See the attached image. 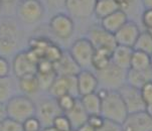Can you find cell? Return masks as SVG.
I'll return each instance as SVG.
<instances>
[{"instance_id": "cell-3", "label": "cell", "mask_w": 152, "mask_h": 131, "mask_svg": "<svg viewBox=\"0 0 152 131\" xmlns=\"http://www.w3.org/2000/svg\"><path fill=\"white\" fill-rule=\"evenodd\" d=\"M127 72L111 63L105 69L98 71L96 76L102 88L109 91H118L127 83Z\"/></svg>"}, {"instance_id": "cell-40", "label": "cell", "mask_w": 152, "mask_h": 131, "mask_svg": "<svg viewBox=\"0 0 152 131\" xmlns=\"http://www.w3.org/2000/svg\"><path fill=\"white\" fill-rule=\"evenodd\" d=\"M116 2V4L118 5V7H119V9L123 10V11H127V10H129L132 8V6L135 3L136 0H114Z\"/></svg>"}, {"instance_id": "cell-42", "label": "cell", "mask_w": 152, "mask_h": 131, "mask_svg": "<svg viewBox=\"0 0 152 131\" xmlns=\"http://www.w3.org/2000/svg\"><path fill=\"white\" fill-rule=\"evenodd\" d=\"M6 118H7V113H6V108H5V104H0V124Z\"/></svg>"}, {"instance_id": "cell-52", "label": "cell", "mask_w": 152, "mask_h": 131, "mask_svg": "<svg viewBox=\"0 0 152 131\" xmlns=\"http://www.w3.org/2000/svg\"><path fill=\"white\" fill-rule=\"evenodd\" d=\"M97 1H98V0H97Z\"/></svg>"}, {"instance_id": "cell-34", "label": "cell", "mask_w": 152, "mask_h": 131, "mask_svg": "<svg viewBox=\"0 0 152 131\" xmlns=\"http://www.w3.org/2000/svg\"><path fill=\"white\" fill-rule=\"evenodd\" d=\"M23 131H42V125L37 116L30 117L22 123Z\"/></svg>"}, {"instance_id": "cell-21", "label": "cell", "mask_w": 152, "mask_h": 131, "mask_svg": "<svg viewBox=\"0 0 152 131\" xmlns=\"http://www.w3.org/2000/svg\"><path fill=\"white\" fill-rule=\"evenodd\" d=\"M18 88L22 92V95L25 96H32L37 94L40 91L39 82H38L37 74L23 76L18 79Z\"/></svg>"}, {"instance_id": "cell-50", "label": "cell", "mask_w": 152, "mask_h": 131, "mask_svg": "<svg viewBox=\"0 0 152 131\" xmlns=\"http://www.w3.org/2000/svg\"><path fill=\"white\" fill-rule=\"evenodd\" d=\"M1 5H2V3H1V1H0V10H1Z\"/></svg>"}, {"instance_id": "cell-37", "label": "cell", "mask_w": 152, "mask_h": 131, "mask_svg": "<svg viewBox=\"0 0 152 131\" xmlns=\"http://www.w3.org/2000/svg\"><path fill=\"white\" fill-rule=\"evenodd\" d=\"M141 22L146 30L152 29V9L144 8L141 15Z\"/></svg>"}, {"instance_id": "cell-35", "label": "cell", "mask_w": 152, "mask_h": 131, "mask_svg": "<svg viewBox=\"0 0 152 131\" xmlns=\"http://www.w3.org/2000/svg\"><path fill=\"white\" fill-rule=\"evenodd\" d=\"M87 123L94 129H99L103 126V124L105 123V118L102 116L101 114H93L88 116Z\"/></svg>"}, {"instance_id": "cell-31", "label": "cell", "mask_w": 152, "mask_h": 131, "mask_svg": "<svg viewBox=\"0 0 152 131\" xmlns=\"http://www.w3.org/2000/svg\"><path fill=\"white\" fill-rule=\"evenodd\" d=\"M38 82H39L40 90L43 91H48V89L50 88V86L53 85V81L56 80V72H50V73H42V74H37Z\"/></svg>"}, {"instance_id": "cell-20", "label": "cell", "mask_w": 152, "mask_h": 131, "mask_svg": "<svg viewBox=\"0 0 152 131\" xmlns=\"http://www.w3.org/2000/svg\"><path fill=\"white\" fill-rule=\"evenodd\" d=\"M150 82H152V67L142 71H134L129 69L127 72V84L135 88L140 89Z\"/></svg>"}, {"instance_id": "cell-4", "label": "cell", "mask_w": 152, "mask_h": 131, "mask_svg": "<svg viewBox=\"0 0 152 131\" xmlns=\"http://www.w3.org/2000/svg\"><path fill=\"white\" fill-rule=\"evenodd\" d=\"M94 52L95 48L87 37L76 40L69 50V53L82 70H87L91 67Z\"/></svg>"}, {"instance_id": "cell-9", "label": "cell", "mask_w": 152, "mask_h": 131, "mask_svg": "<svg viewBox=\"0 0 152 131\" xmlns=\"http://www.w3.org/2000/svg\"><path fill=\"white\" fill-rule=\"evenodd\" d=\"M48 93L51 98L58 99L64 95H72V96L80 98L78 92V85H77V77H60L58 76L53 81V85L48 89Z\"/></svg>"}, {"instance_id": "cell-27", "label": "cell", "mask_w": 152, "mask_h": 131, "mask_svg": "<svg viewBox=\"0 0 152 131\" xmlns=\"http://www.w3.org/2000/svg\"><path fill=\"white\" fill-rule=\"evenodd\" d=\"M133 50L145 53L147 55H152V37L147 30L141 31L136 40Z\"/></svg>"}, {"instance_id": "cell-2", "label": "cell", "mask_w": 152, "mask_h": 131, "mask_svg": "<svg viewBox=\"0 0 152 131\" xmlns=\"http://www.w3.org/2000/svg\"><path fill=\"white\" fill-rule=\"evenodd\" d=\"M7 117L23 123L26 119L35 116L37 104L25 95H14L5 103Z\"/></svg>"}, {"instance_id": "cell-18", "label": "cell", "mask_w": 152, "mask_h": 131, "mask_svg": "<svg viewBox=\"0 0 152 131\" xmlns=\"http://www.w3.org/2000/svg\"><path fill=\"white\" fill-rule=\"evenodd\" d=\"M128 21L127 12L123 11L121 9L116 10L109 16L105 17L101 20V27L107 30L108 32L114 34L120 29L121 27Z\"/></svg>"}, {"instance_id": "cell-22", "label": "cell", "mask_w": 152, "mask_h": 131, "mask_svg": "<svg viewBox=\"0 0 152 131\" xmlns=\"http://www.w3.org/2000/svg\"><path fill=\"white\" fill-rule=\"evenodd\" d=\"M66 115L68 116L69 122L72 124V127L75 130L78 129L79 127L83 126L84 124H86L88 116H89L87 114V112L85 111L83 105L81 104L80 98L77 100V103L74 106L73 109L69 110L68 113H66Z\"/></svg>"}, {"instance_id": "cell-46", "label": "cell", "mask_w": 152, "mask_h": 131, "mask_svg": "<svg viewBox=\"0 0 152 131\" xmlns=\"http://www.w3.org/2000/svg\"><path fill=\"white\" fill-rule=\"evenodd\" d=\"M42 131H58V130L53 126H48V127H43Z\"/></svg>"}, {"instance_id": "cell-47", "label": "cell", "mask_w": 152, "mask_h": 131, "mask_svg": "<svg viewBox=\"0 0 152 131\" xmlns=\"http://www.w3.org/2000/svg\"><path fill=\"white\" fill-rule=\"evenodd\" d=\"M0 1H1V3H12L15 0H0Z\"/></svg>"}, {"instance_id": "cell-25", "label": "cell", "mask_w": 152, "mask_h": 131, "mask_svg": "<svg viewBox=\"0 0 152 131\" xmlns=\"http://www.w3.org/2000/svg\"><path fill=\"white\" fill-rule=\"evenodd\" d=\"M118 9L119 7L114 0H98L95 6L94 14L98 19L102 20Z\"/></svg>"}, {"instance_id": "cell-6", "label": "cell", "mask_w": 152, "mask_h": 131, "mask_svg": "<svg viewBox=\"0 0 152 131\" xmlns=\"http://www.w3.org/2000/svg\"><path fill=\"white\" fill-rule=\"evenodd\" d=\"M17 13L23 23L34 24L42 19L45 15V6L40 0H21Z\"/></svg>"}, {"instance_id": "cell-32", "label": "cell", "mask_w": 152, "mask_h": 131, "mask_svg": "<svg viewBox=\"0 0 152 131\" xmlns=\"http://www.w3.org/2000/svg\"><path fill=\"white\" fill-rule=\"evenodd\" d=\"M51 126L55 127L58 131H69L73 129L71 122H69L68 116L65 113H61L58 116H56L55 120H53Z\"/></svg>"}, {"instance_id": "cell-15", "label": "cell", "mask_w": 152, "mask_h": 131, "mask_svg": "<svg viewBox=\"0 0 152 131\" xmlns=\"http://www.w3.org/2000/svg\"><path fill=\"white\" fill-rule=\"evenodd\" d=\"M140 32L141 30L139 29L138 25L134 21L128 20L117 32L114 33L116 43L117 45H123V47L133 48Z\"/></svg>"}, {"instance_id": "cell-48", "label": "cell", "mask_w": 152, "mask_h": 131, "mask_svg": "<svg viewBox=\"0 0 152 131\" xmlns=\"http://www.w3.org/2000/svg\"><path fill=\"white\" fill-rule=\"evenodd\" d=\"M150 65L152 67V55H150Z\"/></svg>"}, {"instance_id": "cell-23", "label": "cell", "mask_w": 152, "mask_h": 131, "mask_svg": "<svg viewBox=\"0 0 152 131\" xmlns=\"http://www.w3.org/2000/svg\"><path fill=\"white\" fill-rule=\"evenodd\" d=\"M112 53L105 48H96L92 59L91 67L97 72L105 69L112 63Z\"/></svg>"}, {"instance_id": "cell-49", "label": "cell", "mask_w": 152, "mask_h": 131, "mask_svg": "<svg viewBox=\"0 0 152 131\" xmlns=\"http://www.w3.org/2000/svg\"><path fill=\"white\" fill-rule=\"evenodd\" d=\"M147 31H148L149 33H150V34H151V37H152V29H150V30H147Z\"/></svg>"}, {"instance_id": "cell-10", "label": "cell", "mask_w": 152, "mask_h": 131, "mask_svg": "<svg viewBox=\"0 0 152 131\" xmlns=\"http://www.w3.org/2000/svg\"><path fill=\"white\" fill-rule=\"evenodd\" d=\"M61 109L58 107L56 100L53 98L43 99L37 104V113L35 116L38 118L43 127H48L53 125V122L56 116L61 114Z\"/></svg>"}, {"instance_id": "cell-36", "label": "cell", "mask_w": 152, "mask_h": 131, "mask_svg": "<svg viewBox=\"0 0 152 131\" xmlns=\"http://www.w3.org/2000/svg\"><path fill=\"white\" fill-rule=\"evenodd\" d=\"M140 93L146 106L152 103V82L145 84L140 88Z\"/></svg>"}, {"instance_id": "cell-26", "label": "cell", "mask_w": 152, "mask_h": 131, "mask_svg": "<svg viewBox=\"0 0 152 131\" xmlns=\"http://www.w3.org/2000/svg\"><path fill=\"white\" fill-rule=\"evenodd\" d=\"M150 56L145 53L139 52V50H133L130 63V70L142 71L150 68Z\"/></svg>"}, {"instance_id": "cell-45", "label": "cell", "mask_w": 152, "mask_h": 131, "mask_svg": "<svg viewBox=\"0 0 152 131\" xmlns=\"http://www.w3.org/2000/svg\"><path fill=\"white\" fill-rule=\"evenodd\" d=\"M145 111H146V113H147V114L149 115V116H150V117L152 118V103L146 106Z\"/></svg>"}, {"instance_id": "cell-17", "label": "cell", "mask_w": 152, "mask_h": 131, "mask_svg": "<svg viewBox=\"0 0 152 131\" xmlns=\"http://www.w3.org/2000/svg\"><path fill=\"white\" fill-rule=\"evenodd\" d=\"M53 68H55L56 76L60 77L77 76L82 70L78 64L74 61L69 52H64L61 58L53 64Z\"/></svg>"}, {"instance_id": "cell-51", "label": "cell", "mask_w": 152, "mask_h": 131, "mask_svg": "<svg viewBox=\"0 0 152 131\" xmlns=\"http://www.w3.org/2000/svg\"><path fill=\"white\" fill-rule=\"evenodd\" d=\"M69 131H76V130H75V129H72V130H69Z\"/></svg>"}, {"instance_id": "cell-38", "label": "cell", "mask_w": 152, "mask_h": 131, "mask_svg": "<svg viewBox=\"0 0 152 131\" xmlns=\"http://www.w3.org/2000/svg\"><path fill=\"white\" fill-rule=\"evenodd\" d=\"M10 64L6 60V58L0 56V78H6L9 77L10 73Z\"/></svg>"}, {"instance_id": "cell-30", "label": "cell", "mask_w": 152, "mask_h": 131, "mask_svg": "<svg viewBox=\"0 0 152 131\" xmlns=\"http://www.w3.org/2000/svg\"><path fill=\"white\" fill-rule=\"evenodd\" d=\"M78 99L79 98H76V97L72 96V95H64V96H61L56 100V103H58V107H60L61 111L66 114L69 110L73 109Z\"/></svg>"}, {"instance_id": "cell-5", "label": "cell", "mask_w": 152, "mask_h": 131, "mask_svg": "<svg viewBox=\"0 0 152 131\" xmlns=\"http://www.w3.org/2000/svg\"><path fill=\"white\" fill-rule=\"evenodd\" d=\"M38 61L37 56L31 50H21L16 53L12 61V71L18 79L23 76L37 74Z\"/></svg>"}, {"instance_id": "cell-39", "label": "cell", "mask_w": 152, "mask_h": 131, "mask_svg": "<svg viewBox=\"0 0 152 131\" xmlns=\"http://www.w3.org/2000/svg\"><path fill=\"white\" fill-rule=\"evenodd\" d=\"M96 131H123V129H122V125L112 121L105 120V123L103 124V126L101 128H99V129H97Z\"/></svg>"}, {"instance_id": "cell-41", "label": "cell", "mask_w": 152, "mask_h": 131, "mask_svg": "<svg viewBox=\"0 0 152 131\" xmlns=\"http://www.w3.org/2000/svg\"><path fill=\"white\" fill-rule=\"evenodd\" d=\"M46 2L51 8H61L66 4V0H46Z\"/></svg>"}, {"instance_id": "cell-33", "label": "cell", "mask_w": 152, "mask_h": 131, "mask_svg": "<svg viewBox=\"0 0 152 131\" xmlns=\"http://www.w3.org/2000/svg\"><path fill=\"white\" fill-rule=\"evenodd\" d=\"M0 131H23L22 123L7 117L0 124Z\"/></svg>"}, {"instance_id": "cell-11", "label": "cell", "mask_w": 152, "mask_h": 131, "mask_svg": "<svg viewBox=\"0 0 152 131\" xmlns=\"http://www.w3.org/2000/svg\"><path fill=\"white\" fill-rule=\"evenodd\" d=\"M18 45L16 26L11 22L0 24V50L2 53H11Z\"/></svg>"}, {"instance_id": "cell-14", "label": "cell", "mask_w": 152, "mask_h": 131, "mask_svg": "<svg viewBox=\"0 0 152 131\" xmlns=\"http://www.w3.org/2000/svg\"><path fill=\"white\" fill-rule=\"evenodd\" d=\"M123 131H152V118L141 111L129 114L122 124Z\"/></svg>"}, {"instance_id": "cell-12", "label": "cell", "mask_w": 152, "mask_h": 131, "mask_svg": "<svg viewBox=\"0 0 152 131\" xmlns=\"http://www.w3.org/2000/svg\"><path fill=\"white\" fill-rule=\"evenodd\" d=\"M87 38L92 42L95 50L96 48H105V50L113 52L117 47L114 34L108 32L101 26L92 27L89 30V35Z\"/></svg>"}, {"instance_id": "cell-19", "label": "cell", "mask_w": 152, "mask_h": 131, "mask_svg": "<svg viewBox=\"0 0 152 131\" xmlns=\"http://www.w3.org/2000/svg\"><path fill=\"white\" fill-rule=\"evenodd\" d=\"M133 50L132 48L117 45L112 53V63L123 70L128 71L130 69Z\"/></svg>"}, {"instance_id": "cell-44", "label": "cell", "mask_w": 152, "mask_h": 131, "mask_svg": "<svg viewBox=\"0 0 152 131\" xmlns=\"http://www.w3.org/2000/svg\"><path fill=\"white\" fill-rule=\"evenodd\" d=\"M141 3L144 8L152 9V0H141Z\"/></svg>"}, {"instance_id": "cell-29", "label": "cell", "mask_w": 152, "mask_h": 131, "mask_svg": "<svg viewBox=\"0 0 152 131\" xmlns=\"http://www.w3.org/2000/svg\"><path fill=\"white\" fill-rule=\"evenodd\" d=\"M63 53H64V50H61L58 45H55V43L51 42L50 45H48V48H46L42 60H46V61H50V63L55 64L61 58Z\"/></svg>"}, {"instance_id": "cell-28", "label": "cell", "mask_w": 152, "mask_h": 131, "mask_svg": "<svg viewBox=\"0 0 152 131\" xmlns=\"http://www.w3.org/2000/svg\"><path fill=\"white\" fill-rule=\"evenodd\" d=\"M14 96V83L10 77L0 78V104H5Z\"/></svg>"}, {"instance_id": "cell-13", "label": "cell", "mask_w": 152, "mask_h": 131, "mask_svg": "<svg viewBox=\"0 0 152 131\" xmlns=\"http://www.w3.org/2000/svg\"><path fill=\"white\" fill-rule=\"evenodd\" d=\"M96 3L97 0H66L65 7L71 17L86 19L94 14Z\"/></svg>"}, {"instance_id": "cell-16", "label": "cell", "mask_w": 152, "mask_h": 131, "mask_svg": "<svg viewBox=\"0 0 152 131\" xmlns=\"http://www.w3.org/2000/svg\"><path fill=\"white\" fill-rule=\"evenodd\" d=\"M78 85L79 97L95 93L99 88V81L97 76L89 70H81L76 76Z\"/></svg>"}, {"instance_id": "cell-7", "label": "cell", "mask_w": 152, "mask_h": 131, "mask_svg": "<svg viewBox=\"0 0 152 131\" xmlns=\"http://www.w3.org/2000/svg\"><path fill=\"white\" fill-rule=\"evenodd\" d=\"M50 28L55 37L61 40H66L73 37L75 32V22L69 15L58 13L50 18Z\"/></svg>"}, {"instance_id": "cell-8", "label": "cell", "mask_w": 152, "mask_h": 131, "mask_svg": "<svg viewBox=\"0 0 152 131\" xmlns=\"http://www.w3.org/2000/svg\"><path fill=\"white\" fill-rule=\"evenodd\" d=\"M118 92L122 97L129 114L145 111L146 104L144 103L142 96H141L140 89L135 88V87L126 83L124 86L118 90Z\"/></svg>"}, {"instance_id": "cell-43", "label": "cell", "mask_w": 152, "mask_h": 131, "mask_svg": "<svg viewBox=\"0 0 152 131\" xmlns=\"http://www.w3.org/2000/svg\"><path fill=\"white\" fill-rule=\"evenodd\" d=\"M76 131H96V129H94V128L90 126L88 123H86V124H84L83 126H81V127H79L78 129H76Z\"/></svg>"}, {"instance_id": "cell-1", "label": "cell", "mask_w": 152, "mask_h": 131, "mask_svg": "<svg viewBox=\"0 0 152 131\" xmlns=\"http://www.w3.org/2000/svg\"><path fill=\"white\" fill-rule=\"evenodd\" d=\"M101 115L108 121L120 125L124 123L129 113L118 91H109L107 96L102 100Z\"/></svg>"}, {"instance_id": "cell-24", "label": "cell", "mask_w": 152, "mask_h": 131, "mask_svg": "<svg viewBox=\"0 0 152 131\" xmlns=\"http://www.w3.org/2000/svg\"><path fill=\"white\" fill-rule=\"evenodd\" d=\"M80 101H81V104L83 105L85 111L87 112L88 115L101 114L102 100L99 98L96 92L80 97Z\"/></svg>"}]
</instances>
